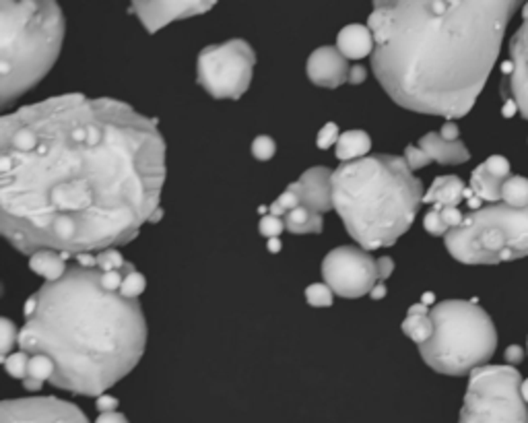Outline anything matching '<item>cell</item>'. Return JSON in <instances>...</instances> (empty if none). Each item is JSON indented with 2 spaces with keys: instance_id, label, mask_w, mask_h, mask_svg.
Listing matches in <instances>:
<instances>
[{
  "instance_id": "1",
  "label": "cell",
  "mask_w": 528,
  "mask_h": 423,
  "mask_svg": "<svg viewBox=\"0 0 528 423\" xmlns=\"http://www.w3.org/2000/svg\"><path fill=\"white\" fill-rule=\"evenodd\" d=\"M166 140L129 104L83 94L0 120V230L23 254L129 244L159 209Z\"/></svg>"
},
{
  "instance_id": "2",
  "label": "cell",
  "mask_w": 528,
  "mask_h": 423,
  "mask_svg": "<svg viewBox=\"0 0 528 423\" xmlns=\"http://www.w3.org/2000/svg\"><path fill=\"white\" fill-rule=\"evenodd\" d=\"M523 3L374 0L368 27L376 40V79L407 110L450 120L467 116Z\"/></svg>"
},
{
  "instance_id": "3",
  "label": "cell",
  "mask_w": 528,
  "mask_h": 423,
  "mask_svg": "<svg viewBox=\"0 0 528 423\" xmlns=\"http://www.w3.org/2000/svg\"><path fill=\"white\" fill-rule=\"evenodd\" d=\"M145 343L139 298L105 289L95 265L75 260L65 277L46 281L25 302L19 349L50 359L56 389L102 397L137 368Z\"/></svg>"
},
{
  "instance_id": "4",
  "label": "cell",
  "mask_w": 528,
  "mask_h": 423,
  "mask_svg": "<svg viewBox=\"0 0 528 423\" xmlns=\"http://www.w3.org/2000/svg\"><path fill=\"white\" fill-rule=\"evenodd\" d=\"M424 196V184L398 155H370L333 172L335 211L363 250L389 248L407 234Z\"/></svg>"
},
{
  "instance_id": "5",
  "label": "cell",
  "mask_w": 528,
  "mask_h": 423,
  "mask_svg": "<svg viewBox=\"0 0 528 423\" xmlns=\"http://www.w3.org/2000/svg\"><path fill=\"white\" fill-rule=\"evenodd\" d=\"M67 23L56 0H0V105L9 108L50 73Z\"/></svg>"
},
{
  "instance_id": "6",
  "label": "cell",
  "mask_w": 528,
  "mask_h": 423,
  "mask_svg": "<svg viewBox=\"0 0 528 423\" xmlns=\"http://www.w3.org/2000/svg\"><path fill=\"white\" fill-rule=\"evenodd\" d=\"M432 320L434 335L419 345V354L432 370L446 376H464L494 357L496 324L475 302H440L432 308Z\"/></svg>"
},
{
  "instance_id": "7",
  "label": "cell",
  "mask_w": 528,
  "mask_h": 423,
  "mask_svg": "<svg viewBox=\"0 0 528 423\" xmlns=\"http://www.w3.org/2000/svg\"><path fill=\"white\" fill-rule=\"evenodd\" d=\"M450 256L462 265H497L528 256V207L489 202L464 215L446 236Z\"/></svg>"
},
{
  "instance_id": "8",
  "label": "cell",
  "mask_w": 528,
  "mask_h": 423,
  "mask_svg": "<svg viewBox=\"0 0 528 423\" xmlns=\"http://www.w3.org/2000/svg\"><path fill=\"white\" fill-rule=\"evenodd\" d=\"M514 365H481L470 372L459 423H528V403Z\"/></svg>"
},
{
  "instance_id": "9",
  "label": "cell",
  "mask_w": 528,
  "mask_h": 423,
  "mask_svg": "<svg viewBox=\"0 0 528 423\" xmlns=\"http://www.w3.org/2000/svg\"><path fill=\"white\" fill-rule=\"evenodd\" d=\"M256 54L246 40L207 46L196 58V81L215 100H239L252 83Z\"/></svg>"
},
{
  "instance_id": "10",
  "label": "cell",
  "mask_w": 528,
  "mask_h": 423,
  "mask_svg": "<svg viewBox=\"0 0 528 423\" xmlns=\"http://www.w3.org/2000/svg\"><path fill=\"white\" fill-rule=\"evenodd\" d=\"M324 284L333 287L335 295L345 300H357L370 295L380 281L378 260L359 246H339L324 256Z\"/></svg>"
},
{
  "instance_id": "11",
  "label": "cell",
  "mask_w": 528,
  "mask_h": 423,
  "mask_svg": "<svg viewBox=\"0 0 528 423\" xmlns=\"http://www.w3.org/2000/svg\"><path fill=\"white\" fill-rule=\"evenodd\" d=\"M0 423H89L85 413L56 397H25L3 400Z\"/></svg>"
},
{
  "instance_id": "12",
  "label": "cell",
  "mask_w": 528,
  "mask_h": 423,
  "mask_svg": "<svg viewBox=\"0 0 528 423\" xmlns=\"http://www.w3.org/2000/svg\"><path fill=\"white\" fill-rule=\"evenodd\" d=\"M502 94L506 102H514L520 114L528 120V3L523 9V23L510 44V60L502 67Z\"/></svg>"
},
{
  "instance_id": "13",
  "label": "cell",
  "mask_w": 528,
  "mask_h": 423,
  "mask_svg": "<svg viewBox=\"0 0 528 423\" xmlns=\"http://www.w3.org/2000/svg\"><path fill=\"white\" fill-rule=\"evenodd\" d=\"M130 3L145 30L157 33L161 27L174 21L205 15L217 4V0H130Z\"/></svg>"
},
{
  "instance_id": "14",
  "label": "cell",
  "mask_w": 528,
  "mask_h": 423,
  "mask_svg": "<svg viewBox=\"0 0 528 423\" xmlns=\"http://www.w3.org/2000/svg\"><path fill=\"white\" fill-rule=\"evenodd\" d=\"M405 159L415 172L432 161H438L440 166L464 164L470 159V153L461 139H446L442 132H429L419 139L417 145L407 147Z\"/></svg>"
},
{
  "instance_id": "15",
  "label": "cell",
  "mask_w": 528,
  "mask_h": 423,
  "mask_svg": "<svg viewBox=\"0 0 528 423\" xmlns=\"http://www.w3.org/2000/svg\"><path fill=\"white\" fill-rule=\"evenodd\" d=\"M510 178V161L502 155H491L479 166L470 176V194L469 204L473 209L481 207V202H499L502 201L504 182Z\"/></svg>"
},
{
  "instance_id": "16",
  "label": "cell",
  "mask_w": 528,
  "mask_h": 423,
  "mask_svg": "<svg viewBox=\"0 0 528 423\" xmlns=\"http://www.w3.org/2000/svg\"><path fill=\"white\" fill-rule=\"evenodd\" d=\"M308 79L324 89H336L349 83V58L336 46H320L308 58Z\"/></svg>"
},
{
  "instance_id": "17",
  "label": "cell",
  "mask_w": 528,
  "mask_h": 423,
  "mask_svg": "<svg viewBox=\"0 0 528 423\" xmlns=\"http://www.w3.org/2000/svg\"><path fill=\"white\" fill-rule=\"evenodd\" d=\"M300 194L301 204L316 213H328L335 209L333 204V172L327 167H309L301 174V178L291 184Z\"/></svg>"
},
{
  "instance_id": "18",
  "label": "cell",
  "mask_w": 528,
  "mask_h": 423,
  "mask_svg": "<svg viewBox=\"0 0 528 423\" xmlns=\"http://www.w3.org/2000/svg\"><path fill=\"white\" fill-rule=\"evenodd\" d=\"M336 48L343 52L345 58L362 60L368 54H374V33L368 25H347L336 35Z\"/></svg>"
},
{
  "instance_id": "19",
  "label": "cell",
  "mask_w": 528,
  "mask_h": 423,
  "mask_svg": "<svg viewBox=\"0 0 528 423\" xmlns=\"http://www.w3.org/2000/svg\"><path fill=\"white\" fill-rule=\"evenodd\" d=\"M467 199V186L459 176H440L424 196V202L438 207H459Z\"/></svg>"
},
{
  "instance_id": "20",
  "label": "cell",
  "mask_w": 528,
  "mask_h": 423,
  "mask_svg": "<svg viewBox=\"0 0 528 423\" xmlns=\"http://www.w3.org/2000/svg\"><path fill=\"white\" fill-rule=\"evenodd\" d=\"M67 254L52 248H41L30 254V269L46 281H58L68 271Z\"/></svg>"
},
{
  "instance_id": "21",
  "label": "cell",
  "mask_w": 528,
  "mask_h": 423,
  "mask_svg": "<svg viewBox=\"0 0 528 423\" xmlns=\"http://www.w3.org/2000/svg\"><path fill=\"white\" fill-rule=\"evenodd\" d=\"M403 333L417 345H424L425 341H429V337L434 335L432 310H429L424 302L409 308V314H407V319L403 322Z\"/></svg>"
},
{
  "instance_id": "22",
  "label": "cell",
  "mask_w": 528,
  "mask_h": 423,
  "mask_svg": "<svg viewBox=\"0 0 528 423\" xmlns=\"http://www.w3.org/2000/svg\"><path fill=\"white\" fill-rule=\"evenodd\" d=\"M371 149V139L365 130H347L343 132L339 137V143L335 147V153H336V159L343 161V164H347V161H355V159H362V158H368V153Z\"/></svg>"
},
{
  "instance_id": "23",
  "label": "cell",
  "mask_w": 528,
  "mask_h": 423,
  "mask_svg": "<svg viewBox=\"0 0 528 423\" xmlns=\"http://www.w3.org/2000/svg\"><path fill=\"white\" fill-rule=\"evenodd\" d=\"M283 221H285L287 231H291V234H298V236L320 234L324 228L322 215L316 213V211L312 209L304 207V204H300L298 209H293L287 215H283Z\"/></svg>"
},
{
  "instance_id": "24",
  "label": "cell",
  "mask_w": 528,
  "mask_h": 423,
  "mask_svg": "<svg viewBox=\"0 0 528 423\" xmlns=\"http://www.w3.org/2000/svg\"><path fill=\"white\" fill-rule=\"evenodd\" d=\"M502 202L510 204V207H528V178H523V176H510V178L504 182Z\"/></svg>"
},
{
  "instance_id": "25",
  "label": "cell",
  "mask_w": 528,
  "mask_h": 423,
  "mask_svg": "<svg viewBox=\"0 0 528 423\" xmlns=\"http://www.w3.org/2000/svg\"><path fill=\"white\" fill-rule=\"evenodd\" d=\"M335 292L328 284H312L306 289V302L312 308H328L333 306Z\"/></svg>"
},
{
  "instance_id": "26",
  "label": "cell",
  "mask_w": 528,
  "mask_h": 423,
  "mask_svg": "<svg viewBox=\"0 0 528 423\" xmlns=\"http://www.w3.org/2000/svg\"><path fill=\"white\" fill-rule=\"evenodd\" d=\"M300 204H301L300 194L295 193V188L290 184V186L285 188V193L281 194V196H277V201H274V202L271 204V207H269V213L283 217V215L290 213V211L298 209Z\"/></svg>"
},
{
  "instance_id": "27",
  "label": "cell",
  "mask_w": 528,
  "mask_h": 423,
  "mask_svg": "<svg viewBox=\"0 0 528 423\" xmlns=\"http://www.w3.org/2000/svg\"><path fill=\"white\" fill-rule=\"evenodd\" d=\"M129 265V260H124L122 254H120L116 248H105L95 252V266L102 271H118L124 269Z\"/></svg>"
},
{
  "instance_id": "28",
  "label": "cell",
  "mask_w": 528,
  "mask_h": 423,
  "mask_svg": "<svg viewBox=\"0 0 528 423\" xmlns=\"http://www.w3.org/2000/svg\"><path fill=\"white\" fill-rule=\"evenodd\" d=\"M27 359H30V354H27V351H23V349H19V351H13L9 357H4L3 362H4L6 372H9L13 378H17V380H21V382H23L25 374H27Z\"/></svg>"
},
{
  "instance_id": "29",
  "label": "cell",
  "mask_w": 528,
  "mask_h": 423,
  "mask_svg": "<svg viewBox=\"0 0 528 423\" xmlns=\"http://www.w3.org/2000/svg\"><path fill=\"white\" fill-rule=\"evenodd\" d=\"M147 281L143 277V273H139L137 269H130L124 274L122 287H120V293L126 295V298H139L140 293L145 292Z\"/></svg>"
},
{
  "instance_id": "30",
  "label": "cell",
  "mask_w": 528,
  "mask_h": 423,
  "mask_svg": "<svg viewBox=\"0 0 528 423\" xmlns=\"http://www.w3.org/2000/svg\"><path fill=\"white\" fill-rule=\"evenodd\" d=\"M0 333H3V359L4 357H9L11 356V351H13V347H19V335H21V330H17V327L15 324H13V320H9V319H3L0 320Z\"/></svg>"
},
{
  "instance_id": "31",
  "label": "cell",
  "mask_w": 528,
  "mask_h": 423,
  "mask_svg": "<svg viewBox=\"0 0 528 423\" xmlns=\"http://www.w3.org/2000/svg\"><path fill=\"white\" fill-rule=\"evenodd\" d=\"M258 230H260V236L271 239V238H281V234H283L287 228H285L283 217L266 213V215H263V220H260Z\"/></svg>"
},
{
  "instance_id": "32",
  "label": "cell",
  "mask_w": 528,
  "mask_h": 423,
  "mask_svg": "<svg viewBox=\"0 0 528 423\" xmlns=\"http://www.w3.org/2000/svg\"><path fill=\"white\" fill-rule=\"evenodd\" d=\"M424 228H425V231H427L429 236H435V238L446 236L448 231H450L448 225L443 223V220H442L440 209L434 207V204H432V209H429L427 213H425V217H424Z\"/></svg>"
},
{
  "instance_id": "33",
  "label": "cell",
  "mask_w": 528,
  "mask_h": 423,
  "mask_svg": "<svg viewBox=\"0 0 528 423\" xmlns=\"http://www.w3.org/2000/svg\"><path fill=\"white\" fill-rule=\"evenodd\" d=\"M274 153H277V143L269 135H260L252 143V155L258 161H269L274 158Z\"/></svg>"
},
{
  "instance_id": "34",
  "label": "cell",
  "mask_w": 528,
  "mask_h": 423,
  "mask_svg": "<svg viewBox=\"0 0 528 423\" xmlns=\"http://www.w3.org/2000/svg\"><path fill=\"white\" fill-rule=\"evenodd\" d=\"M339 126L335 122H328L320 129L318 137H316V145H318V149H330V147H336V143H339Z\"/></svg>"
},
{
  "instance_id": "35",
  "label": "cell",
  "mask_w": 528,
  "mask_h": 423,
  "mask_svg": "<svg viewBox=\"0 0 528 423\" xmlns=\"http://www.w3.org/2000/svg\"><path fill=\"white\" fill-rule=\"evenodd\" d=\"M434 207H438V204H434ZM438 209H440V213H442L443 223L448 225V230L459 228V225L462 223L464 215H462V211L459 207H438Z\"/></svg>"
},
{
  "instance_id": "36",
  "label": "cell",
  "mask_w": 528,
  "mask_h": 423,
  "mask_svg": "<svg viewBox=\"0 0 528 423\" xmlns=\"http://www.w3.org/2000/svg\"><path fill=\"white\" fill-rule=\"evenodd\" d=\"M95 423H130L120 411H103L97 415Z\"/></svg>"
},
{
  "instance_id": "37",
  "label": "cell",
  "mask_w": 528,
  "mask_h": 423,
  "mask_svg": "<svg viewBox=\"0 0 528 423\" xmlns=\"http://www.w3.org/2000/svg\"><path fill=\"white\" fill-rule=\"evenodd\" d=\"M97 411H116L118 409V399L110 397V394H102V397H97Z\"/></svg>"
},
{
  "instance_id": "38",
  "label": "cell",
  "mask_w": 528,
  "mask_h": 423,
  "mask_svg": "<svg viewBox=\"0 0 528 423\" xmlns=\"http://www.w3.org/2000/svg\"><path fill=\"white\" fill-rule=\"evenodd\" d=\"M378 269H380V281H384L390 277L392 274V271H394V263H392V258L390 256H382V258H378Z\"/></svg>"
},
{
  "instance_id": "39",
  "label": "cell",
  "mask_w": 528,
  "mask_h": 423,
  "mask_svg": "<svg viewBox=\"0 0 528 423\" xmlns=\"http://www.w3.org/2000/svg\"><path fill=\"white\" fill-rule=\"evenodd\" d=\"M524 357V351L520 349V345H510L508 349H506V362H508L510 365H516L523 362Z\"/></svg>"
},
{
  "instance_id": "40",
  "label": "cell",
  "mask_w": 528,
  "mask_h": 423,
  "mask_svg": "<svg viewBox=\"0 0 528 423\" xmlns=\"http://www.w3.org/2000/svg\"><path fill=\"white\" fill-rule=\"evenodd\" d=\"M363 81H365V68H363V67H359V65L351 67L349 83H351V85H359V83H363Z\"/></svg>"
},
{
  "instance_id": "41",
  "label": "cell",
  "mask_w": 528,
  "mask_h": 423,
  "mask_svg": "<svg viewBox=\"0 0 528 423\" xmlns=\"http://www.w3.org/2000/svg\"><path fill=\"white\" fill-rule=\"evenodd\" d=\"M440 132H442V135L446 137V139H459V126H456V124L452 122V120H450V122L443 124L442 129H440Z\"/></svg>"
},
{
  "instance_id": "42",
  "label": "cell",
  "mask_w": 528,
  "mask_h": 423,
  "mask_svg": "<svg viewBox=\"0 0 528 423\" xmlns=\"http://www.w3.org/2000/svg\"><path fill=\"white\" fill-rule=\"evenodd\" d=\"M370 295H371V298H374V300H382L384 295H386V287H384V284H378L374 289H371V293H370Z\"/></svg>"
},
{
  "instance_id": "43",
  "label": "cell",
  "mask_w": 528,
  "mask_h": 423,
  "mask_svg": "<svg viewBox=\"0 0 528 423\" xmlns=\"http://www.w3.org/2000/svg\"><path fill=\"white\" fill-rule=\"evenodd\" d=\"M269 250H271L273 254H277V252L281 250V238H271V239H269Z\"/></svg>"
},
{
  "instance_id": "44",
  "label": "cell",
  "mask_w": 528,
  "mask_h": 423,
  "mask_svg": "<svg viewBox=\"0 0 528 423\" xmlns=\"http://www.w3.org/2000/svg\"><path fill=\"white\" fill-rule=\"evenodd\" d=\"M520 392H523V399L528 403V378L523 380V384H520Z\"/></svg>"
},
{
  "instance_id": "45",
  "label": "cell",
  "mask_w": 528,
  "mask_h": 423,
  "mask_svg": "<svg viewBox=\"0 0 528 423\" xmlns=\"http://www.w3.org/2000/svg\"><path fill=\"white\" fill-rule=\"evenodd\" d=\"M161 215H164V211H161V209L155 211V213L151 215V221H149V223H157V221L161 220Z\"/></svg>"
},
{
  "instance_id": "46",
  "label": "cell",
  "mask_w": 528,
  "mask_h": 423,
  "mask_svg": "<svg viewBox=\"0 0 528 423\" xmlns=\"http://www.w3.org/2000/svg\"><path fill=\"white\" fill-rule=\"evenodd\" d=\"M434 302V293H425L424 295V304H432Z\"/></svg>"
}]
</instances>
